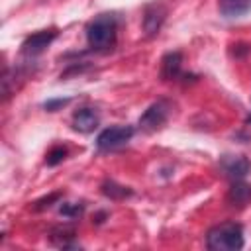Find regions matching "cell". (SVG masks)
<instances>
[{
	"label": "cell",
	"mask_w": 251,
	"mask_h": 251,
	"mask_svg": "<svg viewBox=\"0 0 251 251\" xmlns=\"http://www.w3.org/2000/svg\"><path fill=\"white\" fill-rule=\"evenodd\" d=\"M116 31H118V24H116L114 16L102 14L98 18H94L86 25L88 47L94 51H110L116 45Z\"/></svg>",
	"instance_id": "1"
},
{
	"label": "cell",
	"mask_w": 251,
	"mask_h": 251,
	"mask_svg": "<svg viewBox=\"0 0 251 251\" xmlns=\"http://www.w3.org/2000/svg\"><path fill=\"white\" fill-rule=\"evenodd\" d=\"M243 243V227L233 222L214 226L206 233V247L212 251H237Z\"/></svg>",
	"instance_id": "2"
},
{
	"label": "cell",
	"mask_w": 251,
	"mask_h": 251,
	"mask_svg": "<svg viewBox=\"0 0 251 251\" xmlns=\"http://www.w3.org/2000/svg\"><path fill=\"white\" fill-rule=\"evenodd\" d=\"M133 137V127L131 126H112L106 127L98 133L96 137V147L100 151H112L122 145H126Z\"/></svg>",
	"instance_id": "3"
},
{
	"label": "cell",
	"mask_w": 251,
	"mask_h": 251,
	"mask_svg": "<svg viewBox=\"0 0 251 251\" xmlns=\"http://www.w3.org/2000/svg\"><path fill=\"white\" fill-rule=\"evenodd\" d=\"M169 118V104L165 100L153 102L139 118V129L143 131H157L167 124Z\"/></svg>",
	"instance_id": "4"
},
{
	"label": "cell",
	"mask_w": 251,
	"mask_h": 251,
	"mask_svg": "<svg viewBox=\"0 0 251 251\" xmlns=\"http://www.w3.org/2000/svg\"><path fill=\"white\" fill-rule=\"evenodd\" d=\"M55 37H57V29H43V31H37V33L29 35V37L22 43V53L27 55V57L39 55L45 47H49V45L53 43Z\"/></svg>",
	"instance_id": "5"
},
{
	"label": "cell",
	"mask_w": 251,
	"mask_h": 251,
	"mask_svg": "<svg viewBox=\"0 0 251 251\" xmlns=\"http://www.w3.org/2000/svg\"><path fill=\"white\" fill-rule=\"evenodd\" d=\"M222 169L226 171L227 176H231L235 180H241L251 171V163L243 155H226L222 159Z\"/></svg>",
	"instance_id": "6"
},
{
	"label": "cell",
	"mask_w": 251,
	"mask_h": 251,
	"mask_svg": "<svg viewBox=\"0 0 251 251\" xmlns=\"http://www.w3.org/2000/svg\"><path fill=\"white\" fill-rule=\"evenodd\" d=\"M165 8L161 4H151L145 8V14H143V29L145 33L151 37V35H157L163 22H165Z\"/></svg>",
	"instance_id": "7"
},
{
	"label": "cell",
	"mask_w": 251,
	"mask_h": 251,
	"mask_svg": "<svg viewBox=\"0 0 251 251\" xmlns=\"http://www.w3.org/2000/svg\"><path fill=\"white\" fill-rule=\"evenodd\" d=\"M100 124V118L96 114V110L92 108H80L73 114V127L80 133H90L98 127Z\"/></svg>",
	"instance_id": "8"
},
{
	"label": "cell",
	"mask_w": 251,
	"mask_h": 251,
	"mask_svg": "<svg viewBox=\"0 0 251 251\" xmlns=\"http://www.w3.org/2000/svg\"><path fill=\"white\" fill-rule=\"evenodd\" d=\"M182 55L178 51H171L161 59V76L165 80H176L180 76Z\"/></svg>",
	"instance_id": "9"
},
{
	"label": "cell",
	"mask_w": 251,
	"mask_h": 251,
	"mask_svg": "<svg viewBox=\"0 0 251 251\" xmlns=\"http://www.w3.org/2000/svg\"><path fill=\"white\" fill-rule=\"evenodd\" d=\"M227 202L231 206H245L247 202H251V184L235 180L227 192Z\"/></svg>",
	"instance_id": "10"
},
{
	"label": "cell",
	"mask_w": 251,
	"mask_h": 251,
	"mask_svg": "<svg viewBox=\"0 0 251 251\" xmlns=\"http://www.w3.org/2000/svg\"><path fill=\"white\" fill-rule=\"evenodd\" d=\"M251 0H220V12L226 18H239L249 12Z\"/></svg>",
	"instance_id": "11"
},
{
	"label": "cell",
	"mask_w": 251,
	"mask_h": 251,
	"mask_svg": "<svg viewBox=\"0 0 251 251\" xmlns=\"http://www.w3.org/2000/svg\"><path fill=\"white\" fill-rule=\"evenodd\" d=\"M100 192H102L106 198H110V200H124V198H127V196H131V188H127V186H124V184H118V182H114V180L102 182Z\"/></svg>",
	"instance_id": "12"
},
{
	"label": "cell",
	"mask_w": 251,
	"mask_h": 251,
	"mask_svg": "<svg viewBox=\"0 0 251 251\" xmlns=\"http://www.w3.org/2000/svg\"><path fill=\"white\" fill-rule=\"evenodd\" d=\"M65 157H67V147H63V145H57V147H53V149L47 153V157H45V163H47L49 167H55V165L63 163V161H65Z\"/></svg>",
	"instance_id": "13"
},
{
	"label": "cell",
	"mask_w": 251,
	"mask_h": 251,
	"mask_svg": "<svg viewBox=\"0 0 251 251\" xmlns=\"http://www.w3.org/2000/svg\"><path fill=\"white\" fill-rule=\"evenodd\" d=\"M59 212L65 216V218H78L82 212H84V204H80V202H69V204H63L61 208H59Z\"/></svg>",
	"instance_id": "14"
},
{
	"label": "cell",
	"mask_w": 251,
	"mask_h": 251,
	"mask_svg": "<svg viewBox=\"0 0 251 251\" xmlns=\"http://www.w3.org/2000/svg\"><path fill=\"white\" fill-rule=\"evenodd\" d=\"M65 104H69V98H55V100H47L43 106H45V110L55 112L57 108H61V106H65Z\"/></svg>",
	"instance_id": "15"
},
{
	"label": "cell",
	"mask_w": 251,
	"mask_h": 251,
	"mask_svg": "<svg viewBox=\"0 0 251 251\" xmlns=\"http://www.w3.org/2000/svg\"><path fill=\"white\" fill-rule=\"evenodd\" d=\"M59 192H55V194H51V196H47V198H41V200H37L35 202V210H43V208H49L51 206V202H55V200H59Z\"/></svg>",
	"instance_id": "16"
}]
</instances>
